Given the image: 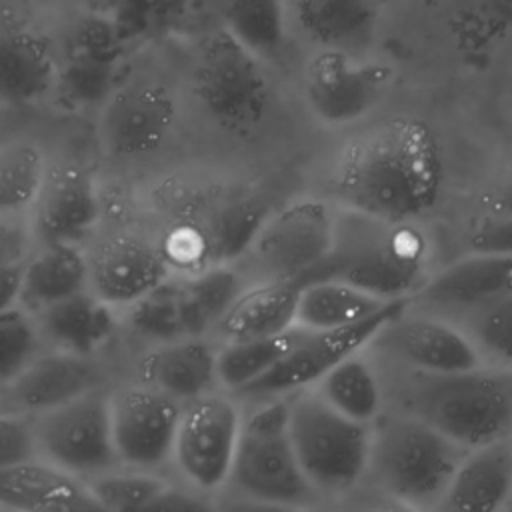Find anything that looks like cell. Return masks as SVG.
<instances>
[{"label": "cell", "instance_id": "1", "mask_svg": "<svg viewBox=\"0 0 512 512\" xmlns=\"http://www.w3.org/2000/svg\"><path fill=\"white\" fill-rule=\"evenodd\" d=\"M442 184V160L430 128L390 118L352 138L340 152L334 190L342 206L388 220L428 212Z\"/></svg>", "mask_w": 512, "mask_h": 512}, {"label": "cell", "instance_id": "2", "mask_svg": "<svg viewBox=\"0 0 512 512\" xmlns=\"http://www.w3.org/2000/svg\"><path fill=\"white\" fill-rule=\"evenodd\" d=\"M430 242L414 220H388L342 206L332 246L314 278H336L382 300L410 298L428 278Z\"/></svg>", "mask_w": 512, "mask_h": 512}, {"label": "cell", "instance_id": "3", "mask_svg": "<svg viewBox=\"0 0 512 512\" xmlns=\"http://www.w3.org/2000/svg\"><path fill=\"white\" fill-rule=\"evenodd\" d=\"M266 214L262 202L244 190L194 188L172 202L156 240L172 272L226 266L244 256Z\"/></svg>", "mask_w": 512, "mask_h": 512}, {"label": "cell", "instance_id": "4", "mask_svg": "<svg viewBox=\"0 0 512 512\" xmlns=\"http://www.w3.org/2000/svg\"><path fill=\"white\" fill-rule=\"evenodd\" d=\"M408 412L470 450L512 436V368H476L424 374L416 372Z\"/></svg>", "mask_w": 512, "mask_h": 512}, {"label": "cell", "instance_id": "5", "mask_svg": "<svg viewBox=\"0 0 512 512\" xmlns=\"http://www.w3.org/2000/svg\"><path fill=\"white\" fill-rule=\"evenodd\" d=\"M466 448L406 414H380L370 424L368 470L378 486L408 508H438Z\"/></svg>", "mask_w": 512, "mask_h": 512}, {"label": "cell", "instance_id": "6", "mask_svg": "<svg viewBox=\"0 0 512 512\" xmlns=\"http://www.w3.org/2000/svg\"><path fill=\"white\" fill-rule=\"evenodd\" d=\"M288 398V428L306 480L318 494H344L368 470L370 424L332 408L314 386Z\"/></svg>", "mask_w": 512, "mask_h": 512}, {"label": "cell", "instance_id": "7", "mask_svg": "<svg viewBox=\"0 0 512 512\" xmlns=\"http://www.w3.org/2000/svg\"><path fill=\"white\" fill-rule=\"evenodd\" d=\"M228 482L262 504L302 508L314 502L318 492L306 480L290 438L286 396L268 398L242 416Z\"/></svg>", "mask_w": 512, "mask_h": 512}, {"label": "cell", "instance_id": "8", "mask_svg": "<svg viewBox=\"0 0 512 512\" xmlns=\"http://www.w3.org/2000/svg\"><path fill=\"white\" fill-rule=\"evenodd\" d=\"M244 288L242 274L226 266L170 272L138 302L126 308L130 328L152 342L206 336Z\"/></svg>", "mask_w": 512, "mask_h": 512}, {"label": "cell", "instance_id": "9", "mask_svg": "<svg viewBox=\"0 0 512 512\" xmlns=\"http://www.w3.org/2000/svg\"><path fill=\"white\" fill-rule=\"evenodd\" d=\"M190 88L204 114L230 132L254 128L270 106L262 58L222 26L200 40Z\"/></svg>", "mask_w": 512, "mask_h": 512}, {"label": "cell", "instance_id": "10", "mask_svg": "<svg viewBox=\"0 0 512 512\" xmlns=\"http://www.w3.org/2000/svg\"><path fill=\"white\" fill-rule=\"evenodd\" d=\"M334 218L336 210L324 200L290 202L264 216L244 256L250 258L260 280L302 286L314 278L330 252Z\"/></svg>", "mask_w": 512, "mask_h": 512}, {"label": "cell", "instance_id": "11", "mask_svg": "<svg viewBox=\"0 0 512 512\" xmlns=\"http://www.w3.org/2000/svg\"><path fill=\"white\" fill-rule=\"evenodd\" d=\"M32 426L38 456L76 476H90L118 462L110 394L100 386L32 416Z\"/></svg>", "mask_w": 512, "mask_h": 512}, {"label": "cell", "instance_id": "12", "mask_svg": "<svg viewBox=\"0 0 512 512\" xmlns=\"http://www.w3.org/2000/svg\"><path fill=\"white\" fill-rule=\"evenodd\" d=\"M178 118L172 90L154 78L118 80L98 114V140L116 160H140L158 152Z\"/></svg>", "mask_w": 512, "mask_h": 512}, {"label": "cell", "instance_id": "13", "mask_svg": "<svg viewBox=\"0 0 512 512\" xmlns=\"http://www.w3.org/2000/svg\"><path fill=\"white\" fill-rule=\"evenodd\" d=\"M240 422L238 404L216 390L182 404L170 460L196 490L214 492L228 482Z\"/></svg>", "mask_w": 512, "mask_h": 512}, {"label": "cell", "instance_id": "14", "mask_svg": "<svg viewBox=\"0 0 512 512\" xmlns=\"http://www.w3.org/2000/svg\"><path fill=\"white\" fill-rule=\"evenodd\" d=\"M408 306V298L390 300L376 314L330 330H306L302 328L296 344L282 356V360L268 370L262 378L238 392V396L250 398H276L288 396L296 390L314 386L334 364L348 354L364 348L376 338V334L396 318Z\"/></svg>", "mask_w": 512, "mask_h": 512}, {"label": "cell", "instance_id": "15", "mask_svg": "<svg viewBox=\"0 0 512 512\" xmlns=\"http://www.w3.org/2000/svg\"><path fill=\"white\" fill-rule=\"evenodd\" d=\"M392 70L364 62L340 48H320L304 68V96L310 110L330 126L364 118L384 98Z\"/></svg>", "mask_w": 512, "mask_h": 512}, {"label": "cell", "instance_id": "16", "mask_svg": "<svg viewBox=\"0 0 512 512\" xmlns=\"http://www.w3.org/2000/svg\"><path fill=\"white\" fill-rule=\"evenodd\" d=\"M182 404L158 388L140 382L110 394L112 440L118 462L154 470L172 458Z\"/></svg>", "mask_w": 512, "mask_h": 512}, {"label": "cell", "instance_id": "17", "mask_svg": "<svg viewBox=\"0 0 512 512\" xmlns=\"http://www.w3.org/2000/svg\"><path fill=\"white\" fill-rule=\"evenodd\" d=\"M86 250L88 290L118 308H130L170 272L156 238L134 230L110 232Z\"/></svg>", "mask_w": 512, "mask_h": 512}, {"label": "cell", "instance_id": "18", "mask_svg": "<svg viewBox=\"0 0 512 512\" xmlns=\"http://www.w3.org/2000/svg\"><path fill=\"white\" fill-rule=\"evenodd\" d=\"M102 216L98 180L82 164L48 166L44 184L28 210L34 244H82Z\"/></svg>", "mask_w": 512, "mask_h": 512}, {"label": "cell", "instance_id": "19", "mask_svg": "<svg viewBox=\"0 0 512 512\" xmlns=\"http://www.w3.org/2000/svg\"><path fill=\"white\" fill-rule=\"evenodd\" d=\"M414 372L448 374L484 364L470 336L452 320L406 306L376 338Z\"/></svg>", "mask_w": 512, "mask_h": 512}, {"label": "cell", "instance_id": "20", "mask_svg": "<svg viewBox=\"0 0 512 512\" xmlns=\"http://www.w3.org/2000/svg\"><path fill=\"white\" fill-rule=\"evenodd\" d=\"M512 292V254L470 252L448 264L408 298L414 310L460 318L466 312Z\"/></svg>", "mask_w": 512, "mask_h": 512}, {"label": "cell", "instance_id": "21", "mask_svg": "<svg viewBox=\"0 0 512 512\" xmlns=\"http://www.w3.org/2000/svg\"><path fill=\"white\" fill-rule=\"evenodd\" d=\"M100 368L92 356H80L54 348L38 356L0 390V410L36 416L64 404L96 386Z\"/></svg>", "mask_w": 512, "mask_h": 512}, {"label": "cell", "instance_id": "22", "mask_svg": "<svg viewBox=\"0 0 512 512\" xmlns=\"http://www.w3.org/2000/svg\"><path fill=\"white\" fill-rule=\"evenodd\" d=\"M0 506L26 512H80L98 508L80 476L42 456L0 468Z\"/></svg>", "mask_w": 512, "mask_h": 512}, {"label": "cell", "instance_id": "23", "mask_svg": "<svg viewBox=\"0 0 512 512\" xmlns=\"http://www.w3.org/2000/svg\"><path fill=\"white\" fill-rule=\"evenodd\" d=\"M58 76V56L44 36L28 28L0 30V104H38L56 92Z\"/></svg>", "mask_w": 512, "mask_h": 512}, {"label": "cell", "instance_id": "24", "mask_svg": "<svg viewBox=\"0 0 512 512\" xmlns=\"http://www.w3.org/2000/svg\"><path fill=\"white\" fill-rule=\"evenodd\" d=\"M512 498V436L466 450L438 508L494 512Z\"/></svg>", "mask_w": 512, "mask_h": 512}, {"label": "cell", "instance_id": "25", "mask_svg": "<svg viewBox=\"0 0 512 512\" xmlns=\"http://www.w3.org/2000/svg\"><path fill=\"white\" fill-rule=\"evenodd\" d=\"M216 350L204 336L156 342L140 360L142 382L186 404L218 388Z\"/></svg>", "mask_w": 512, "mask_h": 512}, {"label": "cell", "instance_id": "26", "mask_svg": "<svg viewBox=\"0 0 512 512\" xmlns=\"http://www.w3.org/2000/svg\"><path fill=\"white\" fill-rule=\"evenodd\" d=\"M32 316L42 340H48L52 348L80 356H94L118 328L116 308L92 290L68 296Z\"/></svg>", "mask_w": 512, "mask_h": 512}, {"label": "cell", "instance_id": "27", "mask_svg": "<svg viewBox=\"0 0 512 512\" xmlns=\"http://www.w3.org/2000/svg\"><path fill=\"white\" fill-rule=\"evenodd\" d=\"M88 290V260L82 244H34L20 270L18 306L36 314Z\"/></svg>", "mask_w": 512, "mask_h": 512}, {"label": "cell", "instance_id": "28", "mask_svg": "<svg viewBox=\"0 0 512 512\" xmlns=\"http://www.w3.org/2000/svg\"><path fill=\"white\" fill-rule=\"evenodd\" d=\"M300 286L284 280H260L244 286L220 318L216 332L224 340L272 336L294 326Z\"/></svg>", "mask_w": 512, "mask_h": 512}, {"label": "cell", "instance_id": "29", "mask_svg": "<svg viewBox=\"0 0 512 512\" xmlns=\"http://www.w3.org/2000/svg\"><path fill=\"white\" fill-rule=\"evenodd\" d=\"M300 30L320 48L354 52L376 30L378 0H294Z\"/></svg>", "mask_w": 512, "mask_h": 512}, {"label": "cell", "instance_id": "30", "mask_svg": "<svg viewBox=\"0 0 512 512\" xmlns=\"http://www.w3.org/2000/svg\"><path fill=\"white\" fill-rule=\"evenodd\" d=\"M390 300H382L362 288L336 278H316L300 286L294 326L306 330H330L360 322Z\"/></svg>", "mask_w": 512, "mask_h": 512}, {"label": "cell", "instance_id": "31", "mask_svg": "<svg viewBox=\"0 0 512 512\" xmlns=\"http://www.w3.org/2000/svg\"><path fill=\"white\" fill-rule=\"evenodd\" d=\"M314 388L332 408L352 420L372 424L382 414V384L362 348L334 364Z\"/></svg>", "mask_w": 512, "mask_h": 512}, {"label": "cell", "instance_id": "32", "mask_svg": "<svg viewBox=\"0 0 512 512\" xmlns=\"http://www.w3.org/2000/svg\"><path fill=\"white\" fill-rule=\"evenodd\" d=\"M302 328L292 326L284 332L258 338L224 340L216 350V374L218 386L238 394L268 370H272L282 356L296 344Z\"/></svg>", "mask_w": 512, "mask_h": 512}, {"label": "cell", "instance_id": "33", "mask_svg": "<svg viewBox=\"0 0 512 512\" xmlns=\"http://www.w3.org/2000/svg\"><path fill=\"white\" fill-rule=\"evenodd\" d=\"M222 28L258 58L270 60L286 40L284 0H218Z\"/></svg>", "mask_w": 512, "mask_h": 512}, {"label": "cell", "instance_id": "34", "mask_svg": "<svg viewBox=\"0 0 512 512\" xmlns=\"http://www.w3.org/2000/svg\"><path fill=\"white\" fill-rule=\"evenodd\" d=\"M44 150L26 138L0 144V214H28L46 172Z\"/></svg>", "mask_w": 512, "mask_h": 512}, {"label": "cell", "instance_id": "35", "mask_svg": "<svg viewBox=\"0 0 512 512\" xmlns=\"http://www.w3.org/2000/svg\"><path fill=\"white\" fill-rule=\"evenodd\" d=\"M84 486L98 510H144L154 504L170 488L160 476L150 470H102L84 476Z\"/></svg>", "mask_w": 512, "mask_h": 512}, {"label": "cell", "instance_id": "36", "mask_svg": "<svg viewBox=\"0 0 512 512\" xmlns=\"http://www.w3.org/2000/svg\"><path fill=\"white\" fill-rule=\"evenodd\" d=\"M456 322L486 364L512 368V292L482 304Z\"/></svg>", "mask_w": 512, "mask_h": 512}, {"label": "cell", "instance_id": "37", "mask_svg": "<svg viewBox=\"0 0 512 512\" xmlns=\"http://www.w3.org/2000/svg\"><path fill=\"white\" fill-rule=\"evenodd\" d=\"M42 336L34 316L18 304L0 310V390L40 352Z\"/></svg>", "mask_w": 512, "mask_h": 512}, {"label": "cell", "instance_id": "38", "mask_svg": "<svg viewBox=\"0 0 512 512\" xmlns=\"http://www.w3.org/2000/svg\"><path fill=\"white\" fill-rule=\"evenodd\" d=\"M38 456L32 416L0 410V468Z\"/></svg>", "mask_w": 512, "mask_h": 512}, {"label": "cell", "instance_id": "39", "mask_svg": "<svg viewBox=\"0 0 512 512\" xmlns=\"http://www.w3.org/2000/svg\"><path fill=\"white\" fill-rule=\"evenodd\" d=\"M32 248L28 214H0V268L22 264Z\"/></svg>", "mask_w": 512, "mask_h": 512}, {"label": "cell", "instance_id": "40", "mask_svg": "<svg viewBox=\"0 0 512 512\" xmlns=\"http://www.w3.org/2000/svg\"><path fill=\"white\" fill-rule=\"evenodd\" d=\"M470 252L512 254V216L486 214L468 234Z\"/></svg>", "mask_w": 512, "mask_h": 512}, {"label": "cell", "instance_id": "41", "mask_svg": "<svg viewBox=\"0 0 512 512\" xmlns=\"http://www.w3.org/2000/svg\"><path fill=\"white\" fill-rule=\"evenodd\" d=\"M146 24H164L184 12L190 0H130Z\"/></svg>", "mask_w": 512, "mask_h": 512}, {"label": "cell", "instance_id": "42", "mask_svg": "<svg viewBox=\"0 0 512 512\" xmlns=\"http://www.w3.org/2000/svg\"><path fill=\"white\" fill-rule=\"evenodd\" d=\"M484 210L492 216H512V174L504 176L484 194Z\"/></svg>", "mask_w": 512, "mask_h": 512}, {"label": "cell", "instance_id": "43", "mask_svg": "<svg viewBox=\"0 0 512 512\" xmlns=\"http://www.w3.org/2000/svg\"><path fill=\"white\" fill-rule=\"evenodd\" d=\"M20 270H22V264L0 268V310L18 302Z\"/></svg>", "mask_w": 512, "mask_h": 512}, {"label": "cell", "instance_id": "44", "mask_svg": "<svg viewBox=\"0 0 512 512\" xmlns=\"http://www.w3.org/2000/svg\"><path fill=\"white\" fill-rule=\"evenodd\" d=\"M502 14L512 16V0H490Z\"/></svg>", "mask_w": 512, "mask_h": 512}]
</instances>
